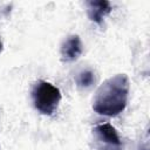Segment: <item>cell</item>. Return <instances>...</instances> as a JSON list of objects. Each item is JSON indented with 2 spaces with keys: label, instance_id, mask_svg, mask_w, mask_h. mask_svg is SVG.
<instances>
[{
  "label": "cell",
  "instance_id": "cell-4",
  "mask_svg": "<svg viewBox=\"0 0 150 150\" xmlns=\"http://www.w3.org/2000/svg\"><path fill=\"white\" fill-rule=\"evenodd\" d=\"M83 52V45L79 35H69L61 45V59L64 62L77 60Z\"/></svg>",
  "mask_w": 150,
  "mask_h": 150
},
{
  "label": "cell",
  "instance_id": "cell-7",
  "mask_svg": "<svg viewBox=\"0 0 150 150\" xmlns=\"http://www.w3.org/2000/svg\"><path fill=\"white\" fill-rule=\"evenodd\" d=\"M2 49H4V45H2V41L0 40V53L2 52Z\"/></svg>",
  "mask_w": 150,
  "mask_h": 150
},
{
  "label": "cell",
  "instance_id": "cell-2",
  "mask_svg": "<svg viewBox=\"0 0 150 150\" xmlns=\"http://www.w3.org/2000/svg\"><path fill=\"white\" fill-rule=\"evenodd\" d=\"M62 95L60 89L45 80H38L32 89L34 108L42 115L52 116L56 112Z\"/></svg>",
  "mask_w": 150,
  "mask_h": 150
},
{
  "label": "cell",
  "instance_id": "cell-6",
  "mask_svg": "<svg viewBox=\"0 0 150 150\" xmlns=\"http://www.w3.org/2000/svg\"><path fill=\"white\" fill-rule=\"evenodd\" d=\"M75 81L77 87L87 89V88H90L96 82V75L91 69H83L76 75Z\"/></svg>",
  "mask_w": 150,
  "mask_h": 150
},
{
  "label": "cell",
  "instance_id": "cell-1",
  "mask_svg": "<svg viewBox=\"0 0 150 150\" xmlns=\"http://www.w3.org/2000/svg\"><path fill=\"white\" fill-rule=\"evenodd\" d=\"M129 88L130 83L125 74H116L107 79L95 93L93 110L108 117L120 115L127 107Z\"/></svg>",
  "mask_w": 150,
  "mask_h": 150
},
{
  "label": "cell",
  "instance_id": "cell-5",
  "mask_svg": "<svg viewBox=\"0 0 150 150\" xmlns=\"http://www.w3.org/2000/svg\"><path fill=\"white\" fill-rule=\"evenodd\" d=\"M87 9H88V18L97 23L101 25L103 22V19L111 12V5L109 1L105 0H91L87 2Z\"/></svg>",
  "mask_w": 150,
  "mask_h": 150
},
{
  "label": "cell",
  "instance_id": "cell-3",
  "mask_svg": "<svg viewBox=\"0 0 150 150\" xmlns=\"http://www.w3.org/2000/svg\"><path fill=\"white\" fill-rule=\"evenodd\" d=\"M90 150H122V142L110 123H98L91 130Z\"/></svg>",
  "mask_w": 150,
  "mask_h": 150
}]
</instances>
